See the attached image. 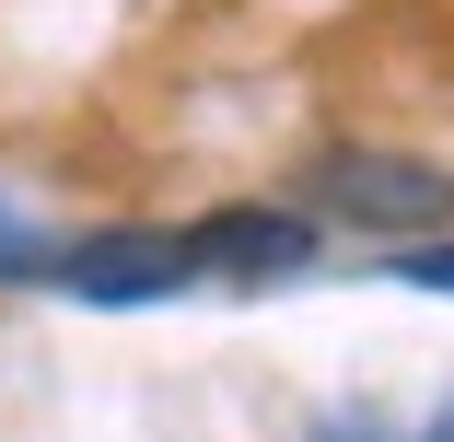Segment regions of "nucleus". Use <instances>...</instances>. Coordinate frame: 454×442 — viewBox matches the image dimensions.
I'll list each match as a JSON object with an SVG mask.
<instances>
[{"label": "nucleus", "instance_id": "2", "mask_svg": "<svg viewBox=\"0 0 454 442\" xmlns=\"http://www.w3.org/2000/svg\"><path fill=\"white\" fill-rule=\"evenodd\" d=\"M47 280L70 303H175V291L199 280V244L187 233H94V244L47 256Z\"/></svg>", "mask_w": 454, "mask_h": 442}, {"label": "nucleus", "instance_id": "4", "mask_svg": "<svg viewBox=\"0 0 454 442\" xmlns=\"http://www.w3.org/2000/svg\"><path fill=\"white\" fill-rule=\"evenodd\" d=\"M0 280H47V233H35L12 198H0Z\"/></svg>", "mask_w": 454, "mask_h": 442}, {"label": "nucleus", "instance_id": "6", "mask_svg": "<svg viewBox=\"0 0 454 442\" xmlns=\"http://www.w3.org/2000/svg\"><path fill=\"white\" fill-rule=\"evenodd\" d=\"M431 442H454V407H442V419H431Z\"/></svg>", "mask_w": 454, "mask_h": 442}, {"label": "nucleus", "instance_id": "1", "mask_svg": "<svg viewBox=\"0 0 454 442\" xmlns=\"http://www.w3.org/2000/svg\"><path fill=\"white\" fill-rule=\"evenodd\" d=\"M315 198H326V221H361V233H442L454 221V174L442 163H419V151H326L315 163Z\"/></svg>", "mask_w": 454, "mask_h": 442}, {"label": "nucleus", "instance_id": "3", "mask_svg": "<svg viewBox=\"0 0 454 442\" xmlns=\"http://www.w3.org/2000/svg\"><path fill=\"white\" fill-rule=\"evenodd\" d=\"M187 244H199V280H245V291L315 268V221H303V210H222V221H199Z\"/></svg>", "mask_w": 454, "mask_h": 442}, {"label": "nucleus", "instance_id": "5", "mask_svg": "<svg viewBox=\"0 0 454 442\" xmlns=\"http://www.w3.org/2000/svg\"><path fill=\"white\" fill-rule=\"evenodd\" d=\"M385 280H408V291H454V244H396Z\"/></svg>", "mask_w": 454, "mask_h": 442}]
</instances>
